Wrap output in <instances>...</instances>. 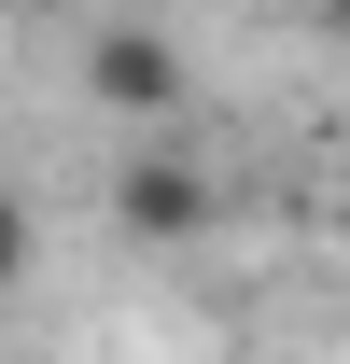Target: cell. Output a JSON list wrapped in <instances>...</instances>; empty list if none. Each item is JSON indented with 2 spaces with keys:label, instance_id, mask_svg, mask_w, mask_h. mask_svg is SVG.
I'll return each mask as SVG.
<instances>
[{
  "label": "cell",
  "instance_id": "6da1fadb",
  "mask_svg": "<svg viewBox=\"0 0 350 364\" xmlns=\"http://www.w3.org/2000/svg\"><path fill=\"white\" fill-rule=\"evenodd\" d=\"M211 210H224V182H211V154H196V140H140L127 168H112V225L140 238V252H196V238H211Z\"/></svg>",
  "mask_w": 350,
  "mask_h": 364
},
{
  "label": "cell",
  "instance_id": "7a4b0ae2",
  "mask_svg": "<svg viewBox=\"0 0 350 364\" xmlns=\"http://www.w3.org/2000/svg\"><path fill=\"white\" fill-rule=\"evenodd\" d=\"M85 98L154 140V127L196 112V70H182V43H154V28H85Z\"/></svg>",
  "mask_w": 350,
  "mask_h": 364
},
{
  "label": "cell",
  "instance_id": "3957f363",
  "mask_svg": "<svg viewBox=\"0 0 350 364\" xmlns=\"http://www.w3.org/2000/svg\"><path fill=\"white\" fill-rule=\"evenodd\" d=\"M28 252H43V238H28V196H14V182H0V294H14V280H28Z\"/></svg>",
  "mask_w": 350,
  "mask_h": 364
},
{
  "label": "cell",
  "instance_id": "277c9868",
  "mask_svg": "<svg viewBox=\"0 0 350 364\" xmlns=\"http://www.w3.org/2000/svg\"><path fill=\"white\" fill-rule=\"evenodd\" d=\"M0 14H56V0H0Z\"/></svg>",
  "mask_w": 350,
  "mask_h": 364
},
{
  "label": "cell",
  "instance_id": "5b68a950",
  "mask_svg": "<svg viewBox=\"0 0 350 364\" xmlns=\"http://www.w3.org/2000/svg\"><path fill=\"white\" fill-rule=\"evenodd\" d=\"M322 14H336V28H350V0H322Z\"/></svg>",
  "mask_w": 350,
  "mask_h": 364
}]
</instances>
